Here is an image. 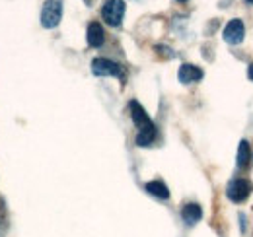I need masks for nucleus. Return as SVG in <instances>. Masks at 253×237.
I'll return each mask as SVG.
<instances>
[{
    "label": "nucleus",
    "instance_id": "7ed1b4c3",
    "mask_svg": "<svg viewBox=\"0 0 253 237\" xmlns=\"http://www.w3.org/2000/svg\"><path fill=\"white\" fill-rule=\"evenodd\" d=\"M125 0H105L101 6V18L105 20L107 26L119 28L125 16Z\"/></svg>",
    "mask_w": 253,
    "mask_h": 237
},
{
    "label": "nucleus",
    "instance_id": "39448f33",
    "mask_svg": "<svg viewBox=\"0 0 253 237\" xmlns=\"http://www.w3.org/2000/svg\"><path fill=\"white\" fill-rule=\"evenodd\" d=\"M92 72H94L95 76H117V78H125L123 68L117 62H113V60L109 59H101V57L92 60Z\"/></svg>",
    "mask_w": 253,
    "mask_h": 237
},
{
    "label": "nucleus",
    "instance_id": "0eeeda50",
    "mask_svg": "<svg viewBox=\"0 0 253 237\" xmlns=\"http://www.w3.org/2000/svg\"><path fill=\"white\" fill-rule=\"evenodd\" d=\"M177 76H179V82L181 84H185V86H189V84H195V82H199V80H203V70L199 68V66H195V64H181L179 66V72H177Z\"/></svg>",
    "mask_w": 253,
    "mask_h": 237
},
{
    "label": "nucleus",
    "instance_id": "f8f14e48",
    "mask_svg": "<svg viewBox=\"0 0 253 237\" xmlns=\"http://www.w3.org/2000/svg\"><path fill=\"white\" fill-rule=\"evenodd\" d=\"M248 78L253 82V64H250V68H248Z\"/></svg>",
    "mask_w": 253,
    "mask_h": 237
},
{
    "label": "nucleus",
    "instance_id": "f257e3e1",
    "mask_svg": "<svg viewBox=\"0 0 253 237\" xmlns=\"http://www.w3.org/2000/svg\"><path fill=\"white\" fill-rule=\"evenodd\" d=\"M128 109H130L132 122H134L136 128H138V134H136V146H140V148H148V146H152L154 140L158 138L156 124L152 122V118L148 117V113L144 111V107H142L138 101H130V103H128Z\"/></svg>",
    "mask_w": 253,
    "mask_h": 237
},
{
    "label": "nucleus",
    "instance_id": "f03ea898",
    "mask_svg": "<svg viewBox=\"0 0 253 237\" xmlns=\"http://www.w3.org/2000/svg\"><path fill=\"white\" fill-rule=\"evenodd\" d=\"M41 26L45 30H53L63 20V0H45L41 8Z\"/></svg>",
    "mask_w": 253,
    "mask_h": 237
},
{
    "label": "nucleus",
    "instance_id": "9d476101",
    "mask_svg": "<svg viewBox=\"0 0 253 237\" xmlns=\"http://www.w3.org/2000/svg\"><path fill=\"white\" fill-rule=\"evenodd\" d=\"M181 218H183V222L187 226H195L203 218V208L199 206L197 202H189V204H185L183 210H181Z\"/></svg>",
    "mask_w": 253,
    "mask_h": 237
},
{
    "label": "nucleus",
    "instance_id": "20e7f679",
    "mask_svg": "<svg viewBox=\"0 0 253 237\" xmlns=\"http://www.w3.org/2000/svg\"><path fill=\"white\" fill-rule=\"evenodd\" d=\"M252 191H253L252 181H248V179H234V181L228 183L226 195H228V198H230L232 202L240 204V202H244L246 198H250Z\"/></svg>",
    "mask_w": 253,
    "mask_h": 237
},
{
    "label": "nucleus",
    "instance_id": "ddd939ff",
    "mask_svg": "<svg viewBox=\"0 0 253 237\" xmlns=\"http://www.w3.org/2000/svg\"><path fill=\"white\" fill-rule=\"evenodd\" d=\"M246 2H248V4H253V0H246Z\"/></svg>",
    "mask_w": 253,
    "mask_h": 237
},
{
    "label": "nucleus",
    "instance_id": "4468645a",
    "mask_svg": "<svg viewBox=\"0 0 253 237\" xmlns=\"http://www.w3.org/2000/svg\"><path fill=\"white\" fill-rule=\"evenodd\" d=\"M177 2H189V0H177Z\"/></svg>",
    "mask_w": 253,
    "mask_h": 237
},
{
    "label": "nucleus",
    "instance_id": "6e6552de",
    "mask_svg": "<svg viewBox=\"0 0 253 237\" xmlns=\"http://www.w3.org/2000/svg\"><path fill=\"white\" fill-rule=\"evenodd\" d=\"M86 39H88V45L90 47H101L103 43H105V31L101 28V24L99 22H92L90 26H88V31H86Z\"/></svg>",
    "mask_w": 253,
    "mask_h": 237
},
{
    "label": "nucleus",
    "instance_id": "1a4fd4ad",
    "mask_svg": "<svg viewBox=\"0 0 253 237\" xmlns=\"http://www.w3.org/2000/svg\"><path fill=\"white\" fill-rule=\"evenodd\" d=\"M144 189H146V193L148 195H152V197H156L160 200H168L169 198V189H168V185L164 183V181H148L146 185H144Z\"/></svg>",
    "mask_w": 253,
    "mask_h": 237
},
{
    "label": "nucleus",
    "instance_id": "423d86ee",
    "mask_svg": "<svg viewBox=\"0 0 253 237\" xmlns=\"http://www.w3.org/2000/svg\"><path fill=\"white\" fill-rule=\"evenodd\" d=\"M222 35H224V41H226L228 45H240V43L244 41V37H246L244 22H242L240 18L230 20V22L226 24L224 31H222Z\"/></svg>",
    "mask_w": 253,
    "mask_h": 237
},
{
    "label": "nucleus",
    "instance_id": "9b49d317",
    "mask_svg": "<svg viewBox=\"0 0 253 237\" xmlns=\"http://www.w3.org/2000/svg\"><path fill=\"white\" fill-rule=\"evenodd\" d=\"M236 163H238V167H240V169L248 167V163H250V144H248V140H242V142H240Z\"/></svg>",
    "mask_w": 253,
    "mask_h": 237
}]
</instances>
